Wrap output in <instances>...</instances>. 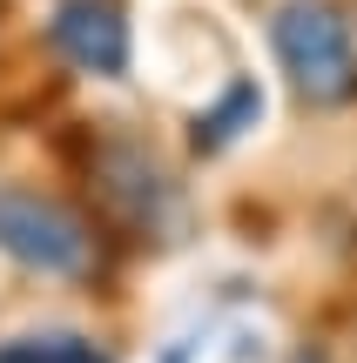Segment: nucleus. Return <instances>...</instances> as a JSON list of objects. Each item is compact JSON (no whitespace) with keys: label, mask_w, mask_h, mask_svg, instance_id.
<instances>
[{"label":"nucleus","mask_w":357,"mask_h":363,"mask_svg":"<svg viewBox=\"0 0 357 363\" xmlns=\"http://www.w3.org/2000/svg\"><path fill=\"white\" fill-rule=\"evenodd\" d=\"M48 40L75 74L121 81L128 74V7L121 0H54L48 7Z\"/></svg>","instance_id":"nucleus-3"},{"label":"nucleus","mask_w":357,"mask_h":363,"mask_svg":"<svg viewBox=\"0 0 357 363\" xmlns=\"http://www.w3.org/2000/svg\"><path fill=\"white\" fill-rule=\"evenodd\" d=\"M256 115H263V94H256V81L236 74V81L223 88V101L196 115V148H229L243 128H256Z\"/></svg>","instance_id":"nucleus-6"},{"label":"nucleus","mask_w":357,"mask_h":363,"mask_svg":"<svg viewBox=\"0 0 357 363\" xmlns=\"http://www.w3.org/2000/svg\"><path fill=\"white\" fill-rule=\"evenodd\" d=\"M270 54L304 108H351L357 101V40L331 0H277Z\"/></svg>","instance_id":"nucleus-1"},{"label":"nucleus","mask_w":357,"mask_h":363,"mask_svg":"<svg viewBox=\"0 0 357 363\" xmlns=\"http://www.w3.org/2000/svg\"><path fill=\"white\" fill-rule=\"evenodd\" d=\"M101 175H108V195H115V202L128 208L142 229H162V216L175 208V182H169V169H162L148 148H135V142L108 148Z\"/></svg>","instance_id":"nucleus-4"},{"label":"nucleus","mask_w":357,"mask_h":363,"mask_svg":"<svg viewBox=\"0 0 357 363\" xmlns=\"http://www.w3.org/2000/svg\"><path fill=\"white\" fill-rule=\"evenodd\" d=\"M0 256L27 276L67 283V276H81L94 262V235L67 202L21 189V182H0Z\"/></svg>","instance_id":"nucleus-2"},{"label":"nucleus","mask_w":357,"mask_h":363,"mask_svg":"<svg viewBox=\"0 0 357 363\" xmlns=\"http://www.w3.org/2000/svg\"><path fill=\"white\" fill-rule=\"evenodd\" d=\"M0 363H108V357L81 330H21V337H0Z\"/></svg>","instance_id":"nucleus-5"}]
</instances>
